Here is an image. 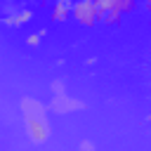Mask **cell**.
Masks as SVG:
<instances>
[{"label": "cell", "mask_w": 151, "mask_h": 151, "mask_svg": "<svg viewBox=\"0 0 151 151\" xmlns=\"http://www.w3.org/2000/svg\"><path fill=\"white\" fill-rule=\"evenodd\" d=\"M24 118H26V127L33 142H45L47 139V118H45V109L38 101L26 99L24 101Z\"/></svg>", "instance_id": "1"}, {"label": "cell", "mask_w": 151, "mask_h": 151, "mask_svg": "<svg viewBox=\"0 0 151 151\" xmlns=\"http://www.w3.org/2000/svg\"><path fill=\"white\" fill-rule=\"evenodd\" d=\"M71 12L76 14V19H80V21H85V24L99 19V14H97V9H94V2H78V5H73Z\"/></svg>", "instance_id": "2"}, {"label": "cell", "mask_w": 151, "mask_h": 151, "mask_svg": "<svg viewBox=\"0 0 151 151\" xmlns=\"http://www.w3.org/2000/svg\"><path fill=\"white\" fill-rule=\"evenodd\" d=\"M73 9V5H68V2H59L57 7H54V19H66V12H71Z\"/></svg>", "instance_id": "3"}, {"label": "cell", "mask_w": 151, "mask_h": 151, "mask_svg": "<svg viewBox=\"0 0 151 151\" xmlns=\"http://www.w3.org/2000/svg\"><path fill=\"white\" fill-rule=\"evenodd\" d=\"M45 31H40V33H33V35H28V45H38L40 42V35H42Z\"/></svg>", "instance_id": "4"}, {"label": "cell", "mask_w": 151, "mask_h": 151, "mask_svg": "<svg viewBox=\"0 0 151 151\" xmlns=\"http://www.w3.org/2000/svg\"><path fill=\"white\" fill-rule=\"evenodd\" d=\"M80 149H83V151H94V146H92L90 142H83V144H80Z\"/></svg>", "instance_id": "5"}]
</instances>
